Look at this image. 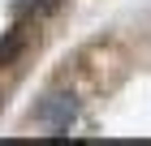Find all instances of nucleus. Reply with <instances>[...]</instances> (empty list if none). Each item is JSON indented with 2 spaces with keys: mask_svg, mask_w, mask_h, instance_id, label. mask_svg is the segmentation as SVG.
Returning <instances> with one entry per match:
<instances>
[{
  "mask_svg": "<svg viewBox=\"0 0 151 146\" xmlns=\"http://www.w3.org/2000/svg\"><path fill=\"white\" fill-rule=\"evenodd\" d=\"M73 120H78V99H73L69 90H52V95H43V103L35 108V125H43L52 137L69 133Z\"/></svg>",
  "mask_w": 151,
  "mask_h": 146,
  "instance_id": "f257e3e1",
  "label": "nucleus"
},
{
  "mask_svg": "<svg viewBox=\"0 0 151 146\" xmlns=\"http://www.w3.org/2000/svg\"><path fill=\"white\" fill-rule=\"evenodd\" d=\"M22 43H26L22 30H9V34H4V39H0V65H9V60L22 52Z\"/></svg>",
  "mask_w": 151,
  "mask_h": 146,
  "instance_id": "f03ea898",
  "label": "nucleus"
},
{
  "mask_svg": "<svg viewBox=\"0 0 151 146\" xmlns=\"http://www.w3.org/2000/svg\"><path fill=\"white\" fill-rule=\"evenodd\" d=\"M52 4H56V0H13V13H17V17H26V13H47Z\"/></svg>",
  "mask_w": 151,
  "mask_h": 146,
  "instance_id": "7ed1b4c3",
  "label": "nucleus"
}]
</instances>
